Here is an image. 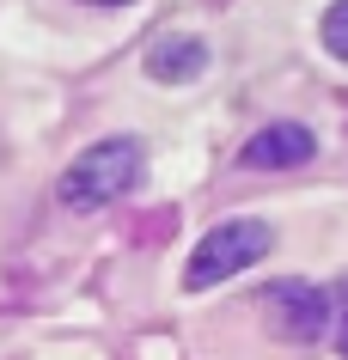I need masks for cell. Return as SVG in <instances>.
I'll return each mask as SVG.
<instances>
[{
  "instance_id": "obj_1",
  "label": "cell",
  "mask_w": 348,
  "mask_h": 360,
  "mask_svg": "<svg viewBox=\"0 0 348 360\" xmlns=\"http://www.w3.org/2000/svg\"><path fill=\"white\" fill-rule=\"evenodd\" d=\"M147 171V147L135 134H110V141H92L86 153H74V165L61 171L56 184V202L74 214H92V208H110L141 184Z\"/></svg>"
},
{
  "instance_id": "obj_2",
  "label": "cell",
  "mask_w": 348,
  "mask_h": 360,
  "mask_svg": "<svg viewBox=\"0 0 348 360\" xmlns=\"http://www.w3.org/2000/svg\"><path fill=\"white\" fill-rule=\"evenodd\" d=\"M269 245H275V232L263 226V220H220L214 232H202V245L190 250V269H183V287H220V281H232L238 269H251V263H263L269 257Z\"/></svg>"
},
{
  "instance_id": "obj_3",
  "label": "cell",
  "mask_w": 348,
  "mask_h": 360,
  "mask_svg": "<svg viewBox=\"0 0 348 360\" xmlns=\"http://www.w3.org/2000/svg\"><path fill=\"white\" fill-rule=\"evenodd\" d=\"M263 311H269V330L281 342H318L330 323V300L311 281H275L263 293Z\"/></svg>"
},
{
  "instance_id": "obj_4",
  "label": "cell",
  "mask_w": 348,
  "mask_h": 360,
  "mask_svg": "<svg viewBox=\"0 0 348 360\" xmlns=\"http://www.w3.org/2000/svg\"><path fill=\"white\" fill-rule=\"evenodd\" d=\"M311 153H318V141H311L306 122H269V129H257L251 141H245L238 165H251V171H288V165H311Z\"/></svg>"
},
{
  "instance_id": "obj_5",
  "label": "cell",
  "mask_w": 348,
  "mask_h": 360,
  "mask_svg": "<svg viewBox=\"0 0 348 360\" xmlns=\"http://www.w3.org/2000/svg\"><path fill=\"white\" fill-rule=\"evenodd\" d=\"M202 68H208V43H202V37H159L153 49H147V74H153L159 86L195 79Z\"/></svg>"
},
{
  "instance_id": "obj_6",
  "label": "cell",
  "mask_w": 348,
  "mask_h": 360,
  "mask_svg": "<svg viewBox=\"0 0 348 360\" xmlns=\"http://www.w3.org/2000/svg\"><path fill=\"white\" fill-rule=\"evenodd\" d=\"M318 37L336 61H348V0H330L324 6V25H318Z\"/></svg>"
},
{
  "instance_id": "obj_7",
  "label": "cell",
  "mask_w": 348,
  "mask_h": 360,
  "mask_svg": "<svg viewBox=\"0 0 348 360\" xmlns=\"http://www.w3.org/2000/svg\"><path fill=\"white\" fill-rule=\"evenodd\" d=\"M342 300H348V281H342ZM336 348H342V360H348V305H342V323H336Z\"/></svg>"
},
{
  "instance_id": "obj_8",
  "label": "cell",
  "mask_w": 348,
  "mask_h": 360,
  "mask_svg": "<svg viewBox=\"0 0 348 360\" xmlns=\"http://www.w3.org/2000/svg\"><path fill=\"white\" fill-rule=\"evenodd\" d=\"M86 6H129V0H86Z\"/></svg>"
}]
</instances>
